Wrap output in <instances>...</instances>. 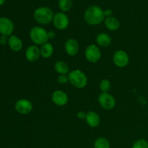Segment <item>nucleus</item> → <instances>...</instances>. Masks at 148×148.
<instances>
[{
  "instance_id": "f257e3e1",
  "label": "nucleus",
  "mask_w": 148,
  "mask_h": 148,
  "mask_svg": "<svg viewBox=\"0 0 148 148\" xmlns=\"http://www.w3.org/2000/svg\"><path fill=\"white\" fill-rule=\"evenodd\" d=\"M84 18L88 24L90 25H97L101 24L104 20V11L98 6H90L85 11Z\"/></svg>"
},
{
  "instance_id": "f03ea898",
  "label": "nucleus",
  "mask_w": 148,
  "mask_h": 148,
  "mask_svg": "<svg viewBox=\"0 0 148 148\" xmlns=\"http://www.w3.org/2000/svg\"><path fill=\"white\" fill-rule=\"evenodd\" d=\"M68 78L71 85L78 89L85 88L88 84V77L86 75L79 69H75L69 72Z\"/></svg>"
},
{
  "instance_id": "7ed1b4c3",
  "label": "nucleus",
  "mask_w": 148,
  "mask_h": 148,
  "mask_svg": "<svg viewBox=\"0 0 148 148\" xmlns=\"http://www.w3.org/2000/svg\"><path fill=\"white\" fill-rule=\"evenodd\" d=\"M53 16L54 15H53V11L49 7H44L38 8L33 14L34 20L38 23L41 25L49 24L51 22L53 21Z\"/></svg>"
},
{
  "instance_id": "20e7f679",
  "label": "nucleus",
  "mask_w": 148,
  "mask_h": 148,
  "mask_svg": "<svg viewBox=\"0 0 148 148\" xmlns=\"http://www.w3.org/2000/svg\"><path fill=\"white\" fill-rule=\"evenodd\" d=\"M30 38L32 42L36 45H43L49 40L48 32L43 27L36 26L31 28L30 31Z\"/></svg>"
},
{
  "instance_id": "39448f33",
  "label": "nucleus",
  "mask_w": 148,
  "mask_h": 148,
  "mask_svg": "<svg viewBox=\"0 0 148 148\" xmlns=\"http://www.w3.org/2000/svg\"><path fill=\"white\" fill-rule=\"evenodd\" d=\"M85 56L87 60L90 63H96L101 57V52L99 47L95 44H90L87 46L85 51Z\"/></svg>"
},
{
  "instance_id": "423d86ee",
  "label": "nucleus",
  "mask_w": 148,
  "mask_h": 148,
  "mask_svg": "<svg viewBox=\"0 0 148 148\" xmlns=\"http://www.w3.org/2000/svg\"><path fill=\"white\" fill-rule=\"evenodd\" d=\"M98 102L101 107L106 110H111L115 107L116 100L112 95L108 92H102L98 96Z\"/></svg>"
},
{
  "instance_id": "0eeeda50",
  "label": "nucleus",
  "mask_w": 148,
  "mask_h": 148,
  "mask_svg": "<svg viewBox=\"0 0 148 148\" xmlns=\"http://www.w3.org/2000/svg\"><path fill=\"white\" fill-rule=\"evenodd\" d=\"M113 62L114 64L118 67H125L130 62L128 53L123 50L116 51L113 56Z\"/></svg>"
},
{
  "instance_id": "6e6552de",
  "label": "nucleus",
  "mask_w": 148,
  "mask_h": 148,
  "mask_svg": "<svg viewBox=\"0 0 148 148\" xmlns=\"http://www.w3.org/2000/svg\"><path fill=\"white\" fill-rule=\"evenodd\" d=\"M53 23L54 27L58 30H65L69 26V18L64 12H58L53 16Z\"/></svg>"
},
{
  "instance_id": "1a4fd4ad",
  "label": "nucleus",
  "mask_w": 148,
  "mask_h": 148,
  "mask_svg": "<svg viewBox=\"0 0 148 148\" xmlns=\"http://www.w3.org/2000/svg\"><path fill=\"white\" fill-rule=\"evenodd\" d=\"M33 104L30 101L27 99H20L16 102L15 109L19 114H28L33 110Z\"/></svg>"
},
{
  "instance_id": "9d476101",
  "label": "nucleus",
  "mask_w": 148,
  "mask_h": 148,
  "mask_svg": "<svg viewBox=\"0 0 148 148\" xmlns=\"http://www.w3.org/2000/svg\"><path fill=\"white\" fill-rule=\"evenodd\" d=\"M14 30V24L7 17H0V33L2 36H11Z\"/></svg>"
},
{
  "instance_id": "9b49d317",
  "label": "nucleus",
  "mask_w": 148,
  "mask_h": 148,
  "mask_svg": "<svg viewBox=\"0 0 148 148\" xmlns=\"http://www.w3.org/2000/svg\"><path fill=\"white\" fill-rule=\"evenodd\" d=\"M51 100L55 105L58 106H64L68 103L69 98H68L67 94L63 90H57L52 94Z\"/></svg>"
},
{
  "instance_id": "f8f14e48",
  "label": "nucleus",
  "mask_w": 148,
  "mask_h": 148,
  "mask_svg": "<svg viewBox=\"0 0 148 148\" xmlns=\"http://www.w3.org/2000/svg\"><path fill=\"white\" fill-rule=\"evenodd\" d=\"M40 56V49L36 45L28 46L25 51V58L28 62H35Z\"/></svg>"
},
{
  "instance_id": "ddd939ff",
  "label": "nucleus",
  "mask_w": 148,
  "mask_h": 148,
  "mask_svg": "<svg viewBox=\"0 0 148 148\" xmlns=\"http://www.w3.org/2000/svg\"><path fill=\"white\" fill-rule=\"evenodd\" d=\"M64 49L69 56H74L77 54L79 51V43L75 39L69 38L65 42Z\"/></svg>"
},
{
  "instance_id": "4468645a",
  "label": "nucleus",
  "mask_w": 148,
  "mask_h": 148,
  "mask_svg": "<svg viewBox=\"0 0 148 148\" xmlns=\"http://www.w3.org/2000/svg\"><path fill=\"white\" fill-rule=\"evenodd\" d=\"M85 121L88 126H90L92 128H95L98 127L101 122V118L99 115L95 111H89L87 113Z\"/></svg>"
},
{
  "instance_id": "2eb2a0df",
  "label": "nucleus",
  "mask_w": 148,
  "mask_h": 148,
  "mask_svg": "<svg viewBox=\"0 0 148 148\" xmlns=\"http://www.w3.org/2000/svg\"><path fill=\"white\" fill-rule=\"evenodd\" d=\"M8 44L11 50L14 52H18L23 49V41L20 38L15 36H11L9 38Z\"/></svg>"
},
{
  "instance_id": "dca6fc26",
  "label": "nucleus",
  "mask_w": 148,
  "mask_h": 148,
  "mask_svg": "<svg viewBox=\"0 0 148 148\" xmlns=\"http://www.w3.org/2000/svg\"><path fill=\"white\" fill-rule=\"evenodd\" d=\"M96 43H98V46H101V47H108L111 43V36L107 34L106 33H99L96 37Z\"/></svg>"
},
{
  "instance_id": "f3484780",
  "label": "nucleus",
  "mask_w": 148,
  "mask_h": 148,
  "mask_svg": "<svg viewBox=\"0 0 148 148\" xmlns=\"http://www.w3.org/2000/svg\"><path fill=\"white\" fill-rule=\"evenodd\" d=\"M40 56L44 59H49L53 53V46L51 43H46L41 46L40 49Z\"/></svg>"
},
{
  "instance_id": "a211bd4d",
  "label": "nucleus",
  "mask_w": 148,
  "mask_h": 148,
  "mask_svg": "<svg viewBox=\"0 0 148 148\" xmlns=\"http://www.w3.org/2000/svg\"><path fill=\"white\" fill-rule=\"evenodd\" d=\"M105 25L108 30L111 31L117 30L120 27V23L116 17H107L105 20Z\"/></svg>"
},
{
  "instance_id": "6ab92c4d",
  "label": "nucleus",
  "mask_w": 148,
  "mask_h": 148,
  "mask_svg": "<svg viewBox=\"0 0 148 148\" xmlns=\"http://www.w3.org/2000/svg\"><path fill=\"white\" fill-rule=\"evenodd\" d=\"M54 69L59 75H66L69 73V68L67 64L64 61H58L55 63Z\"/></svg>"
},
{
  "instance_id": "aec40b11",
  "label": "nucleus",
  "mask_w": 148,
  "mask_h": 148,
  "mask_svg": "<svg viewBox=\"0 0 148 148\" xmlns=\"http://www.w3.org/2000/svg\"><path fill=\"white\" fill-rule=\"evenodd\" d=\"M109 141L105 137H98L94 142V148H110Z\"/></svg>"
},
{
  "instance_id": "412c9836",
  "label": "nucleus",
  "mask_w": 148,
  "mask_h": 148,
  "mask_svg": "<svg viewBox=\"0 0 148 148\" xmlns=\"http://www.w3.org/2000/svg\"><path fill=\"white\" fill-rule=\"evenodd\" d=\"M73 1L72 0H59V7L62 12H67L72 8Z\"/></svg>"
},
{
  "instance_id": "4be33fe9",
  "label": "nucleus",
  "mask_w": 148,
  "mask_h": 148,
  "mask_svg": "<svg viewBox=\"0 0 148 148\" xmlns=\"http://www.w3.org/2000/svg\"><path fill=\"white\" fill-rule=\"evenodd\" d=\"M111 85L108 79H103L101 81L99 85V88L102 92H108L111 90Z\"/></svg>"
},
{
  "instance_id": "5701e85b",
  "label": "nucleus",
  "mask_w": 148,
  "mask_h": 148,
  "mask_svg": "<svg viewBox=\"0 0 148 148\" xmlns=\"http://www.w3.org/2000/svg\"><path fill=\"white\" fill-rule=\"evenodd\" d=\"M132 148H148V142L143 139L137 140L132 145Z\"/></svg>"
},
{
  "instance_id": "b1692460",
  "label": "nucleus",
  "mask_w": 148,
  "mask_h": 148,
  "mask_svg": "<svg viewBox=\"0 0 148 148\" xmlns=\"http://www.w3.org/2000/svg\"><path fill=\"white\" fill-rule=\"evenodd\" d=\"M57 82L59 84H66V82H69V78H68V75H60L57 78Z\"/></svg>"
},
{
  "instance_id": "393cba45",
  "label": "nucleus",
  "mask_w": 148,
  "mask_h": 148,
  "mask_svg": "<svg viewBox=\"0 0 148 148\" xmlns=\"http://www.w3.org/2000/svg\"><path fill=\"white\" fill-rule=\"evenodd\" d=\"M86 113L84 112V111H78L77 113V117L79 119H85V118H86Z\"/></svg>"
},
{
  "instance_id": "a878e982",
  "label": "nucleus",
  "mask_w": 148,
  "mask_h": 148,
  "mask_svg": "<svg viewBox=\"0 0 148 148\" xmlns=\"http://www.w3.org/2000/svg\"><path fill=\"white\" fill-rule=\"evenodd\" d=\"M9 39L7 38V36H1L0 37V43L1 45H5L6 43H8Z\"/></svg>"
},
{
  "instance_id": "bb28decb",
  "label": "nucleus",
  "mask_w": 148,
  "mask_h": 148,
  "mask_svg": "<svg viewBox=\"0 0 148 148\" xmlns=\"http://www.w3.org/2000/svg\"><path fill=\"white\" fill-rule=\"evenodd\" d=\"M112 14H113V12L111 10H106L105 11H104V15H105V17H111Z\"/></svg>"
},
{
  "instance_id": "cd10ccee",
  "label": "nucleus",
  "mask_w": 148,
  "mask_h": 148,
  "mask_svg": "<svg viewBox=\"0 0 148 148\" xmlns=\"http://www.w3.org/2000/svg\"><path fill=\"white\" fill-rule=\"evenodd\" d=\"M56 37V33L53 31H49L48 32V38L49 39H53Z\"/></svg>"
},
{
  "instance_id": "c85d7f7f",
  "label": "nucleus",
  "mask_w": 148,
  "mask_h": 148,
  "mask_svg": "<svg viewBox=\"0 0 148 148\" xmlns=\"http://www.w3.org/2000/svg\"><path fill=\"white\" fill-rule=\"evenodd\" d=\"M4 1H5V0H0V6L2 5L4 3Z\"/></svg>"
}]
</instances>
